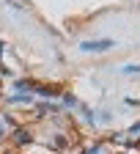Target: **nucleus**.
<instances>
[{"label": "nucleus", "instance_id": "1", "mask_svg": "<svg viewBox=\"0 0 140 154\" xmlns=\"http://www.w3.org/2000/svg\"><path fill=\"white\" fill-rule=\"evenodd\" d=\"M80 47H83L85 52H105V50H113L115 42L113 38H99V42H83Z\"/></svg>", "mask_w": 140, "mask_h": 154}, {"label": "nucleus", "instance_id": "2", "mask_svg": "<svg viewBox=\"0 0 140 154\" xmlns=\"http://www.w3.org/2000/svg\"><path fill=\"white\" fill-rule=\"evenodd\" d=\"M0 138H3V121H0Z\"/></svg>", "mask_w": 140, "mask_h": 154}]
</instances>
